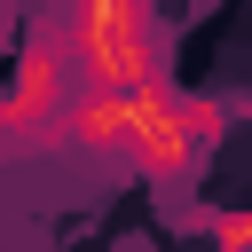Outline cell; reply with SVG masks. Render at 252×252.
<instances>
[{"label":"cell","mask_w":252,"mask_h":252,"mask_svg":"<svg viewBox=\"0 0 252 252\" xmlns=\"http://www.w3.org/2000/svg\"><path fill=\"white\" fill-rule=\"evenodd\" d=\"M228 134V110L213 94H181L173 79H79L63 118H55V142L71 150H94L126 173H142L150 189H189L205 173V158L220 150Z\"/></svg>","instance_id":"cell-1"},{"label":"cell","mask_w":252,"mask_h":252,"mask_svg":"<svg viewBox=\"0 0 252 252\" xmlns=\"http://www.w3.org/2000/svg\"><path fill=\"white\" fill-rule=\"evenodd\" d=\"M55 32L71 47V71L79 79H165V32H158V8L150 0H63L55 8Z\"/></svg>","instance_id":"cell-2"},{"label":"cell","mask_w":252,"mask_h":252,"mask_svg":"<svg viewBox=\"0 0 252 252\" xmlns=\"http://www.w3.org/2000/svg\"><path fill=\"white\" fill-rule=\"evenodd\" d=\"M79 71H71V47L55 32V16L24 39V63H16V87H8V142H32V134H55L63 102H71Z\"/></svg>","instance_id":"cell-3"},{"label":"cell","mask_w":252,"mask_h":252,"mask_svg":"<svg viewBox=\"0 0 252 252\" xmlns=\"http://www.w3.org/2000/svg\"><path fill=\"white\" fill-rule=\"evenodd\" d=\"M205 236H213V244H252V213H213Z\"/></svg>","instance_id":"cell-4"}]
</instances>
